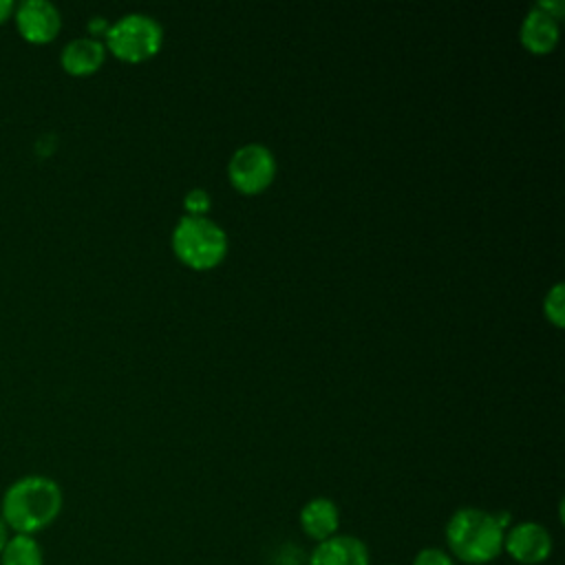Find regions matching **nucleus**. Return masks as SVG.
I'll use <instances>...</instances> for the list:
<instances>
[{
  "label": "nucleus",
  "instance_id": "1a4fd4ad",
  "mask_svg": "<svg viewBox=\"0 0 565 565\" xmlns=\"http://www.w3.org/2000/svg\"><path fill=\"white\" fill-rule=\"evenodd\" d=\"M521 42L532 53H547L558 42V18L536 2L521 22Z\"/></svg>",
  "mask_w": 565,
  "mask_h": 565
},
{
  "label": "nucleus",
  "instance_id": "4468645a",
  "mask_svg": "<svg viewBox=\"0 0 565 565\" xmlns=\"http://www.w3.org/2000/svg\"><path fill=\"white\" fill-rule=\"evenodd\" d=\"M212 205V199L210 194L203 190V188H192L185 192L183 196V207L188 214H194V216H205V212L210 210Z\"/></svg>",
  "mask_w": 565,
  "mask_h": 565
},
{
  "label": "nucleus",
  "instance_id": "f8f14e48",
  "mask_svg": "<svg viewBox=\"0 0 565 565\" xmlns=\"http://www.w3.org/2000/svg\"><path fill=\"white\" fill-rule=\"evenodd\" d=\"M0 565H44V550L31 534H11L0 552Z\"/></svg>",
  "mask_w": 565,
  "mask_h": 565
},
{
  "label": "nucleus",
  "instance_id": "dca6fc26",
  "mask_svg": "<svg viewBox=\"0 0 565 565\" xmlns=\"http://www.w3.org/2000/svg\"><path fill=\"white\" fill-rule=\"evenodd\" d=\"M13 13V2L11 0H0V24L7 22V18Z\"/></svg>",
  "mask_w": 565,
  "mask_h": 565
},
{
  "label": "nucleus",
  "instance_id": "39448f33",
  "mask_svg": "<svg viewBox=\"0 0 565 565\" xmlns=\"http://www.w3.org/2000/svg\"><path fill=\"white\" fill-rule=\"evenodd\" d=\"M276 174V157L274 152L258 143L249 141L238 146L227 163V177L232 185L245 194H254L265 190Z\"/></svg>",
  "mask_w": 565,
  "mask_h": 565
},
{
  "label": "nucleus",
  "instance_id": "f03ea898",
  "mask_svg": "<svg viewBox=\"0 0 565 565\" xmlns=\"http://www.w3.org/2000/svg\"><path fill=\"white\" fill-rule=\"evenodd\" d=\"M64 505L57 481L44 475H26L15 479L2 494L0 516L11 534H31L55 523Z\"/></svg>",
  "mask_w": 565,
  "mask_h": 565
},
{
  "label": "nucleus",
  "instance_id": "423d86ee",
  "mask_svg": "<svg viewBox=\"0 0 565 565\" xmlns=\"http://www.w3.org/2000/svg\"><path fill=\"white\" fill-rule=\"evenodd\" d=\"M552 532L539 521H519L505 530L503 552L521 565H541L552 556Z\"/></svg>",
  "mask_w": 565,
  "mask_h": 565
},
{
  "label": "nucleus",
  "instance_id": "6e6552de",
  "mask_svg": "<svg viewBox=\"0 0 565 565\" xmlns=\"http://www.w3.org/2000/svg\"><path fill=\"white\" fill-rule=\"evenodd\" d=\"M307 565H371V552L360 536L338 532L316 543Z\"/></svg>",
  "mask_w": 565,
  "mask_h": 565
},
{
  "label": "nucleus",
  "instance_id": "0eeeda50",
  "mask_svg": "<svg viewBox=\"0 0 565 565\" xmlns=\"http://www.w3.org/2000/svg\"><path fill=\"white\" fill-rule=\"evenodd\" d=\"M15 26L26 42L46 44L60 33L62 15L49 0H24L15 9Z\"/></svg>",
  "mask_w": 565,
  "mask_h": 565
},
{
  "label": "nucleus",
  "instance_id": "20e7f679",
  "mask_svg": "<svg viewBox=\"0 0 565 565\" xmlns=\"http://www.w3.org/2000/svg\"><path fill=\"white\" fill-rule=\"evenodd\" d=\"M163 42L161 24L148 13H126L106 26V49L124 62L152 57Z\"/></svg>",
  "mask_w": 565,
  "mask_h": 565
},
{
  "label": "nucleus",
  "instance_id": "9d476101",
  "mask_svg": "<svg viewBox=\"0 0 565 565\" xmlns=\"http://www.w3.org/2000/svg\"><path fill=\"white\" fill-rule=\"evenodd\" d=\"M300 530L311 541L320 543L333 534H338L340 527V510L333 499L329 497H313L309 499L298 514Z\"/></svg>",
  "mask_w": 565,
  "mask_h": 565
},
{
  "label": "nucleus",
  "instance_id": "f257e3e1",
  "mask_svg": "<svg viewBox=\"0 0 565 565\" xmlns=\"http://www.w3.org/2000/svg\"><path fill=\"white\" fill-rule=\"evenodd\" d=\"M510 525L508 512L463 505L446 521V552L463 565H488L501 556L503 536Z\"/></svg>",
  "mask_w": 565,
  "mask_h": 565
},
{
  "label": "nucleus",
  "instance_id": "f3484780",
  "mask_svg": "<svg viewBox=\"0 0 565 565\" xmlns=\"http://www.w3.org/2000/svg\"><path fill=\"white\" fill-rule=\"evenodd\" d=\"M11 536V532H9V527H7V523L2 521V516H0V552H2V547H4V543H7V539Z\"/></svg>",
  "mask_w": 565,
  "mask_h": 565
},
{
  "label": "nucleus",
  "instance_id": "2eb2a0df",
  "mask_svg": "<svg viewBox=\"0 0 565 565\" xmlns=\"http://www.w3.org/2000/svg\"><path fill=\"white\" fill-rule=\"evenodd\" d=\"M411 565H457V561L441 547H424L413 556Z\"/></svg>",
  "mask_w": 565,
  "mask_h": 565
},
{
  "label": "nucleus",
  "instance_id": "9b49d317",
  "mask_svg": "<svg viewBox=\"0 0 565 565\" xmlns=\"http://www.w3.org/2000/svg\"><path fill=\"white\" fill-rule=\"evenodd\" d=\"M104 57H106L104 42L93 35H84V38H75V40L66 42V46L62 49L60 62L68 75L84 77V75L95 73L102 66Z\"/></svg>",
  "mask_w": 565,
  "mask_h": 565
},
{
  "label": "nucleus",
  "instance_id": "ddd939ff",
  "mask_svg": "<svg viewBox=\"0 0 565 565\" xmlns=\"http://www.w3.org/2000/svg\"><path fill=\"white\" fill-rule=\"evenodd\" d=\"M543 311H545V318L561 327L563 324V311H565V305H563V285L556 282L543 298Z\"/></svg>",
  "mask_w": 565,
  "mask_h": 565
},
{
  "label": "nucleus",
  "instance_id": "7ed1b4c3",
  "mask_svg": "<svg viewBox=\"0 0 565 565\" xmlns=\"http://www.w3.org/2000/svg\"><path fill=\"white\" fill-rule=\"evenodd\" d=\"M172 249L188 267L210 269L223 260L227 234L210 216L183 214L172 230Z\"/></svg>",
  "mask_w": 565,
  "mask_h": 565
}]
</instances>
